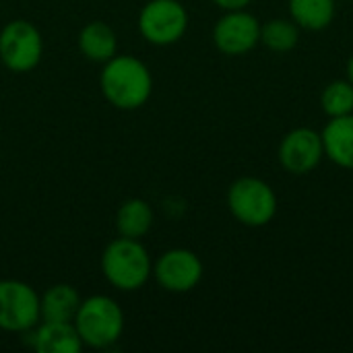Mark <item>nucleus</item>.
I'll list each match as a JSON object with an SVG mask.
<instances>
[{"instance_id": "nucleus-1", "label": "nucleus", "mask_w": 353, "mask_h": 353, "mask_svg": "<svg viewBox=\"0 0 353 353\" xmlns=\"http://www.w3.org/2000/svg\"><path fill=\"white\" fill-rule=\"evenodd\" d=\"M99 87L114 108L139 110L153 93V77L143 60L130 54H116L103 64L99 72Z\"/></svg>"}, {"instance_id": "nucleus-2", "label": "nucleus", "mask_w": 353, "mask_h": 353, "mask_svg": "<svg viewBox=\"0 0 353 353\" xmlns=\"http://www.w3.org/2000/svg\"><path fill=\"white\" fill-rule=\"evenodd\" d=\"M101 271L108 283L116 290L134 292L153 275V261L139 240L120 236L105 246L101 254Z\"/></svg>"}, {"instance_id": "nucleus-3", "label": "nucleus", "mask_w": 353, "mask_h": 353, "mask_svg": "<svg viewBox=\"0 0 353 353\" xmlns=\"http://www.w3.org/2000/svg\"><path fill=\"white\" fill-rule=\"evenodd\" d=\"M72 325L83 345L105 350L122 337L124 312L110 296H91L81 302Z\"/></svg>"}, {"instance_id": "nucleus-4", "label": "nucleus", "mask_w": 353, "mask_h": 353, "mask_svg": "<svg viewBox=\"0 0 353 353\" xmlns=\"http://www.w3.org/2000/svg\"><path fill=\"white\" fill-rule=\"evenodd\" d=\"M277 194L269 182L256 176H242L228 188V209L246 228H265L277 215Z\"/></svg>"}, {"instance_id": "nucleus-5", "label": "nucleus", "mask_w": 353, "mask_h": 353, "mask_svg": "<svg viewBox=\"0 0 353 353\" xmlns=\"http://www.w3.org/2000/svg\"><path fill=\"white\" fill-rule=\"evenodd\" d=\"M43 56V39L39 29L25 21H8L0 29V60L10 72L33 70Z\"/></svg>"}, {"instance_id": "nucleus-6", "label": "nucleus", "mask_w": 353, "mask_h": 353, "mask_svg": "<svg viewBox=\"0 0 353 353\" xmlns=\"http://www.w3.org/2000/svg\"><path fill=\"white\" fill-rule=\"evenodd\" d=\"M188 29V10L180 0H149L139 12V31L153 46L178 43Z\"/></svg>"}, {"instance_id": "nucleus-7", "label": "nucleus", "mask_w": 353, "mask_h": 353, "mask_svg": "<svg viewBox=\"0 0 353 353\" xmlns=\"http://www.w3.org/2000/svg\"><path fill=\"white\" fill-rule=\"evenodd\" d=\"M39 316V294L25 281H0V331L25 333L35 329Z\"/></svg>"}, {"instance_id": "nucleus-8", "label": "nucleus", "mask_w": 353, "mask_h": 353, "mask_svg": "<svg viewBox=\"0 0 353 353\" xmlns=\"http://www.w3.org/2000/svg\"><path fill=\"white\" fill-rule=\"evenodd\" d=\"M213 43L225 56H244L261 43V21L246 8L223 10L213 27Z\"/></svg>"}, {"instance_id": "nucleus-9", "label": "nucleus", "mask_w": 353, "mask_h": 353, "mask_svg": "<svg viewBox=\"0 0 353 353\" xmlns=\"http://www.w3.org/2000/svg\"><path fill=\"white\" fill-rule=\"evenodd\" d=\"M153 277L170 294H188L203 279V261L188 248L165 250L153 265Z\"/></svg>"}, {"instance_id": "nucleus-10", "label": "nucleus", "mask_w": 353, "mask_h": 353, "mask_svg": "<svg viewBox=\"0 0 353 353\" xmlns=\"http://www.w3.org/2000/svg\"><path fill=\"white\" fill-rule=\"evenodd\" d=\"M277 155L281 168L288 174L306 176L314 172L325 157L323 137L314 128H306V126L294 128L283 134Z\"/></svg>"}, {"instance_id": "nucleus-11", "label": "nucleus", "mask_w": 353, "mask_h": 353, "mask_svg": "<svg viewBox=\"0 0 353 353\" xmlns=\"http://www.w3.org/2000/svg\"><path fill=\"white\" fill-rule=\"evenodd\" d=\"M321 137L325 157L343 170H353V114L329 118Z\"/></svg>"}, {"instance_id": "nucleus-12", "label": "nucleus", "mask_w": 353, "mask_h": 353, "mask_svg": "<svg viewBox=\"0 0 353 353\" xmlns=\"http://www.w3.org/2000/svg\"><path fill=\"white\" fill-rule=\"evenodd\" d=\"M33 347L39 353H79L83 341L72 323L39 321L33 333Z\"/></svg>"}, {"instance_id": "nucleus-13", "label": "nucleus", "mask_w": 353, "mask_h": 353, "mask_svg": "<svg viewBox=\"0 0 353 353\" xmlns=\"http://www.w3.org/2000/svg\"><path fill=\"white\" fill-rule=\"evenodd\" d=\"M77 43H79L81 54L87 60L99 62V64H105L118 52V35L103 21H91V23H87L79 31Z\"/></svg>"}, {"instance_id": "nucleus-14", "label": "nucleus", "mask_w": 353, "mask_h": 353, "mask_svg": "<svg viewBox=\"0 0 353 353\" xmlns=\"http://www.w3.org/2000/svg\"><path fill=\"white\" fill-rule=\"evenodd\" d=\"M79 292L68 283H56L39 296V316L52 323H72L81 306Z\"/></svg>"}, {"instance_id": "nucleus-15", "label": "nucleus", "mask_w": 353, "mask_h": 353, "mask_svg": "<svg viewBox=\"0 0 353 353\" xmlns=\"http://www.w3.org/2000/svg\"><path fill=\"white\" fill-rule=\"evenodd\" d=\"M337 14V0H290V19L306 31L327 29Z\"/></svg>"}, {"instance_id": "nucleus-16", "label": "nucleus", "mask_w": 353, "mask_h": 353, "mask_svg": "<svg viewBox=\"0 0 353 353\" xmlns=\"http://www.w3.org/2000/svg\"><path fill=\"white\" fill-rule=\"evenodd\" d=\"M153 225V209L143 199H128L116 213V230L122 238L141 240Z\"/></svg>"}, {"instance_id": "nucleus-17", "label": "nucleus", "mask_w": 353, "mask_h": 353, "mask_svg": "<svg viewBox=\"0 0 353 353\" xmlns=\"http://www.w3.org/2000/svg\"><path fill=\"white\" fill-rule=\"evenodd\" d=\"M300 41V27L292 19H271L261 25V43L277 54L290 52Z\"/></svg>"}, {"instance_id": "nucleus-18", "label": "nucleus", "mask_w": 353, "mask_h": 353, "mask_svg": "<svg viewBox=\"0 0 353 353\" xmlns=\"http://www.w3.org/2000/svg\"><path fill=\"white\" fill-rule=\"evenodd\" d=\"M321 108L329 118L353 114V85L347 79L331 81L321 93Z\"/></svg>"}, {"instance_id": "nucleus-19", "label": "nucleus", "mask_w": 353, "mask_h": 353, "mask_svg": "<svg viewBox=\"0 0 353 353\" xmlns=\"http://www.w3.org/2000/svg\"><path fill=\"white\" fill-rule=\"evenodd\" d=\"M213 2L221 10H240V8H246L252 0H213Z\"/></svg>"}, {"instance_id": "nucleus-20", "label": "nucleus", "mask_w": 353, "mask_h": 353, "mask_svg": "<svg viewBox=\"0 0 353 353\" xmlns=\"http://www.w3.org/2000/svg\"><path fill=\"white\" fill-rule=\"evenodd\" d=\"M345 72H347V81L353 85V56L347 60V66H345Z\"/></svg>"}]
</instances>
